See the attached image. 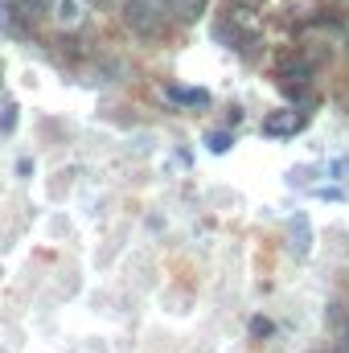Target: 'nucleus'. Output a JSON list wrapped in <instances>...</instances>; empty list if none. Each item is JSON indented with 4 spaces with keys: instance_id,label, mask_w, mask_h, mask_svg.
I'll use <instances>...</instances> for the list:
<instances>
[{
    "instance_id": "1",
    "label": "nucleus",
    "mask_w": 349,
    "mask_h": 353,
    "mask_svg": "<svg viewBox=\"0 0 349 353\" xmlns=\"http://www.w3.org/2000/svg\"><path fill=\"white\" fill-rule=\"evenodd\" d=\"M123 25L144 41H161L169 29V8L165 0H123Z\"/></svg>"
},
{
    "instance_id": "2",
    "label": "nucleus",
    "mask_w": 349,
    "mask_h": 353,
    "mask_svg": "<svg viewBox=\"0 0 349 353\" xmlns=\"http://www.w3.org/2000/svg\"><path fill=\"white\" fill-rule=\"evenodd\" d=\"M312 74H317V62H312V58H296V54H288V58L275 62V83H283L288 94H296V99H300V90L312 83Z\"/></svg>"
},
{
    "instance_id": "3",
    "label": "nucleus",
    "mask_w": 349,
    "mask_h": 353,
    "mask_svg": "<svg viewBox=\"0 0 349 353\" xmlns=\"http://www.w3.org/2000/svg\"><path fill=\"white\" fill-rule=\"evenodd\" d=\"M263 132L267 136H296V132H304V111H275V115H267Z\"/></svg>"
},
{
    "instance_id": "4",
    "label": "nucleus",
    "mask_w": 349,
    "mask_h": 353,
    "mask_svg": "<svg viewBox=\"0 0 349 353\" xmlns=\"http://www.w3.org/2000/svg\"><path fill=\"white\" fill-rule=\"evenodd\" d=\"M210 8V0H169V12H173L181 25H193L201 21V12Z\"/></svg>"
},
{
    "instance_id": "5",
    "label": "nucleus",
    "mask_w": 349,
    "mask_h": 353,
    "mask_svg": "<svg viewBox=\"0 0 349 353\" xmlns=\"http://www.w3.org/2000/svg\"><path fill=\"white\" fill-rule=\"evenodd\" d=\"M50 8H54V0H12V12H17L25 25H33V21H41V17H50Z\"/></svg>"
},
{
    "instance_id": "6",
    "label": "nucleus",
    "mask_w": 349,
    "mask_h": 353,
    "mask_svg": "<svg viewBox=\"0 0 349 353\" xmlns=\"http://www.w3.org/2000/svg\"><path fill=\"white\" fill-rule=\"evenodd\" d=\"M169 99L181 103V107H206V103H210V94H206V90H181V87L169 90Z\"/></svg>"
},
{
    "instance_id": "7",
    "label": "nucleus",
    "mask_w": 349,
    "mask_h": 353,
    "mask_svg": "<svg viewBox=\"0 0 349 353\" xmlns=\"http://www.w3.org/2000/svg\"><path fill=\"white\" fill-rule=\"evenodd\" d=\"M58 21H62L66 29H70V25H79V21H83V8H79V0H62V4H58Z\"/></svg>"
},
{
    "instance_id": "8",
    "label": "nucleus",
    "mask_w": 349,
    "mask_h": 353,
    "mask_svg": "<svg viewBox=\"0 0 349 353\" xmlns=\"http://www.w3.org/2000/svg\"><path fill=\"white\" fill-rule=\"evenodd\" d=\"M292 251H296V255H304V251H308V222H304V218H296V222H292Z\"/></svg>"
},
{
    "instance_id": "9",
    "label": "nucleus",
    "mask_w": 349,
    "mask_h": 353,
    "mask_svg": "<svg viewBox=\"0 0 349 353\" xmlns=\"http://www.w3.org/2000/svg\"><path fill=\"white\" fill-rule=\"evenodd\" d=\"M206 148H210V152H226V148H230V136H226V132H210V136H206Z\"/></svg>"
},
{
    "instance_id": "10",
    "label": "nucleus",
    "mask_w": 349,
    "mask_h": 353,
    "mask_svg": "<svg viewBox=\"0 0 349 353\" xmlns=\"http://www.w3.org/2000/svg\"><path fill=\"white\" fill-rule=\"evenodd\" d=\"M12 111H17V107H4V115H0V132H12V123H17Z\"/></svg>"
},
{
    "instance_id": "11",
    "label": "nucleus",
    "mask_w": 349,
    "mask_h": 353,
    "mask_svg": "<svg viewBox=\"0 0 349 353\" xmlns=\"http://www.w3.org/2000/svg\"><path fill=\"white\" fill-rule=\"evenodd\" d=\"M251 333H255V337H267V333H271V325H267L263 316H255V321H251Z\"/></svg>"
},
{
    "instance_id": "12",
    "label": "nucleus",
    "mask_w": 349,
    "mask_h": 353,
    "mask_svg": "<svg viewBox=\"0 0 349 353\" xmlns=\"http://www.w3.org/2000/svg\"><path fill=\"white\" fill-rule=\"evenodd\" d=\"M341 341H346V345H349V321H346V329H341Z\"/></svg>"
}]
</instances>
